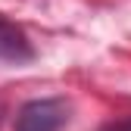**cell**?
<instances>
[{"instance_id":"cell-2","label":"cell","mask_w":131,"mask_h":131,"mask_svg":"<svg viewBox=\"0 0 131 131\" xmlns=\"http://www.w3.org/2000/svg\"><path fill=\"white\" fill-rule=\"evenodd\" d=\"M31 59H35V47H31L28 35L0 13V62L22 66V62H31Z\"/></svg>"},{"instance_id":"cell-3","label":"cell","mask_w":131,"mask_h":131,"mask_svg":"<svg viewBox=\"0 0 131 131\" xmlns=\"http://www.w3.org/2000/svg\"><path fill=\"white\" fill-rule=\"evenodd\" d=\"M106 131H131V119H125V122H116V125H109Z\"/></svg>"},{"instance_id":"cell-1","label":"cell","mask_w":131,"mask_h":131,"mask_svg":"<svg viewBox=\"0 0 131 131\" xmlns=\"http://www.w3.org/2000/svg\"><path fill=\"white\" fill-rule=\"evenodd\" d=\"M72 103L66 97H38L19 106L13 131H62L69 125Z\"/></svg>"}]
</instances>
